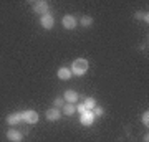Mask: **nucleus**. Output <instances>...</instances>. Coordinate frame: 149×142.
Listing matches in <instances>:
<instances>
[{
  "label": "nucleus",
  "mask_w": 149,
  "mask_h": 142,
  "mask_svg": "<svg viewBox=\"0 0 149 142\" xmlns=\"http://www.w3.org/2000/svg\"><path fill=\"white\" fill-rule=\"evenodd\" d=\"M93 112H95L96 117H100V116H103V114H104V109H103L101 106H96L95 109H93Z\"/></svg>",
  "instance_id": "nucleus-18"
},
{
  "label": "nucleus",
  "mask_w": 149,
  "mask_h": 142,
  "mask_svg": "<svg viewBox=\"0 0 149 142\" xmlns=\"http://www.w3.org/2000/svg\"><path fill=\"white\" fill-rule=\"evenodd\" d=\"M88 68H90V63L86 61L85 58H76L71 63V74H74V76H83V74L88 73Z\"/></svg>",
  "instance_id": "nucleus-1"
},
{
  "label": "nucleus",
  "mask_w": 149,
  "mask_h": 142,
  "mask_svg": "<svg viewBox=\"0 0 149 142\" xmlns=\"http://www.w3.org/2000/svg\"><path fill=\"white\" fill-rule=\"evenodd\" d=\"M45 117H47V121H60V117H61V111L56 109V107H52V109H48L45 112Z\"/></svg>",
  "instance_id": "nucleus-10"
},
{
  "label": "nucleus",
  "mask_w": 149,
  "mask_h": 142,
  "mask_svg": "<svg viewBox=\"0 0 149 142\" xmlns=\"http://www.w3.org/2000/svg\"><path fill=\"white\" fill-rule=\"evenodd\" d=\"M83 104H85L86 111H93L96 107V99H95V98H86Z\"/></svg>",
  "instance_id": "nucleus-14"
},
{
  "label": "nucleus",
  "mask_w": 149,
  "mask_h": 142,
  "mask_svg": "<svg viewBox=\"0 0 149 142\" xmlns=\"http://www.w3.org/2000/svg\"><path fill=\"white\" fill-rule=\"evenodd\" d=\"M40 25H42V28H45V30H52L55 26V17L52 15V13L42 15L40 17Z\"/></svg>",
  "instance_id": "nucleus-4"
},
{
  "label": "nucleus",
  "mask_w": 149,
  "mask_h": 142,
  "mask_svg": "<svg viewBox=\"0 0 149 142\" xmlns=\"http://www.w3.org/2000/svg\"><path fill=\"white\" fill-rule=\"evenodd\" d=\"M74 112H76V106H74V104H70V103H65V106H63V114H66V116H73Z\"/></svg>",
  "instance_id": "nucleus-12"
},
{
  "label": "nucleus",
  "mask_w": 149,
  "mask_h": 142,
  "mask_svg": "<svg viewBox=\"0 0 149 142\" xmlns=\"http://www.w3.org/2000/svg\"><path fill=\"white\" fill-rule=\"evenodd\" d=\"M78 23H80L81 26H85V28H86V26H91V25H93V17L83 15V17L80 18V21H78Z\"/></svg>",
  "instance_id": "nucleus-13"
},
{
  "label": "nucleus",
  "mask_w": 149,
  "mask_h": 142,
  "mask_svg": "<svg viewBox=\"0 0 149 142\" xmlns=\"http://www.w3.org/2000/svg\"><path fill=\"white\" fill-rule=\"evenodd\" d=\"M134 18H136V20H143L144 23H148L149 21V13L148 12H136V13H134Z\"/></svg>",
  "instance_id": "nucleus-15"
},
{
  "label": "nucleus",
  "mask_w": 149,
  "mask_h": 142,
  "mask_svg": "<svg viewBox=\"0 0 149 142\" xmlns=\"http://www.w3.org/2000/svg\"><path fill=\"white\" fill-rule=\"evenodd\" d=\"M143 142H149V136H148V134H146V136L143 137Z\"/></svg>",
  "instance_id": "nucleus-20"
},
{
  "label": "nucleus",
  "mask_w": 149,
  "mask_h": 142,
  "mask_svg": "<svg viewBox=\"0 0 149 142\" xmlns=\"http://www.w3.org/2000/svg\"><path fill=\"white\" fill-rule=\"evenodd\" d=\"M7 124L8 126H17V124H20V122H23V117H22V112H12V114H8L7 116Z\"/></svg>",
  "instance_id": "nucleus-9"
},
{
  "label": "nucleus",
  "mask_w": 149,
  "mask_h": 142,
  "mask_svg": "<svg viewBox=\"0 0 149 142\" xmlns=\"http://www.w3.org/2000/svg\"><path fill=\"white\" fill-rule=\"evenodd\" d=\"M61 23H63V28L73 30V28H76V25H78V20H76L74 15H65L63 18H61Z\"/></svg>",
  "instance_id": "nucleus-5"
},
{
  "label": "nucleus",
  "mask_w": 149,
  "mask_h": 142,
  "mask_svg": "<svg viewBox=\"0 0 149 142\" xmlns=\"http://www.w3.org/2000/svg\"><path fill=\"white\" fill-rule=\"evenodd\" d=\"M95 119H96V116H95L93 111H86V112H83L80 116V122L83 126H91V124L95 122Z\"/></svg>",
  "instance_id": "nucleus-7"
},
{
  "label": "nucleus",
  "mask_w": 149,
  "mask_h": 142,
  "mask_svg": "<svg viewBox=\"0 0 149 142\" xmlns=\"http://www.w3.org/2000/svg\"><path fill=\"white\" fill-rule=\"evenodd\" d=\"M141 122H143L146 127L149 126V112H148V111H146V112H143V116H141Z\"/></svg>",
  "instance_id": "nucleus-17"
},
{
  "label": "nucleus",
  "mask_w": 149,
  "mask_h": 142,
  "mask_svg": "<svg viewBox=\"0 0 149 142\" xmlns=\"http://www.w3.org/2000/svg\"><path fill=\"white\" fill-rule=\"evenodd\" d=\"M56 76H58L61 81H66V79H70L73 74H71V69H70V68H66V66H61V68L56 71Z\"/></svg>",
  "instance_id": "nucleus-11"
},
{
  "label": "nucleus",
  "mask_w": 149,
  "mask_h": 142,
  "mask_svg": "<svg viewBox=\"0 0 149 142\" xmlns=\"http://www.w3.org/2000/svg\"><path fill=\"white\" fill-rule=\"evenodd\" d=\"M22 117H23V122H27V124H37L40 116H38V112L35 109H27L22 112Z\"/></svg>",
  "instance_id": "nucleus-3"
},
{
  "label": "nucleus",
  "mask_w": 149,
  "mask_h": 142,
  "mask_svg": "<svg viewBox=\"0 0 149 142\" xmlns=\"http://www.w3.org/2000/svg\"><path fill=\"white\" fill-rule=\"evenodd\" d=\"M5 136H7V139H8L10 142H22L23 141V134H22L18 129H8Z\"/></svg>",
  "instance_id": "nucleus-6"
},
{
  "label": "nucleus",
  "mask_w": 149,
  "mask_h": 142,
  "mask_svg": "<svg viewBox=\"0 0 149 142\" xmlns=\"http://www.w3.org/2000/svg\"><path fill=\"white\" fill-rule=\"evenodd\" d=\"M33 12L38 13V15H47L50 13V3L47 0H38V2H33Z\"/></svg>",
  "instance_id": "nucleus-2"
},
{
  "label": "nucleus",
  "mask_w": 149,
  "mask_h": 142,
  "mask_svg": "<svg viewBox=\"0 0 149 142\" xmlns=\"http://www.w3.org/2000/svg\"><path fill=\"white\" fill-rule=\"evenodd\" d=\"M63 99H65V103L74 104V103H78V101H80V94H78L76 91H73V89H68V91H65Z\"/></svg>",
  "instance_id": "nucleus-8"
},
{
  "label": "nucleus",
  "mask_w": 149,
  "mask_h": 142,
  "mask_svg": "<svg viewBox=\"0 0 149 142\" xmlns=\"http://www.w3.org/2000/svg\"><path fill=\"white\" fill-rule=\"evenodd\" d=\"M76 111L80 112V116L83 114V112H86V107H85V104H83V103H81V104H78V106H76Z\"/></svg>",
  "instance_id": "nucleus-19"
},
{
  "label": "nucleus",
  "mask_w": 149,
  "mask_h": 142,
  "mask_svg": "<svg viewBox=\"0 0 149 142\" xmlns=\"http://www.w3.org/2000/svg\"><path fill=\"white\" fill-rule=\"evenodd\" d=\"M63 106H65V99H63V98H56V99L53 101V107H56V109L63 107Z\"/></svg>",
  "instance_id": "nucleus-16"
}]
</instances>
